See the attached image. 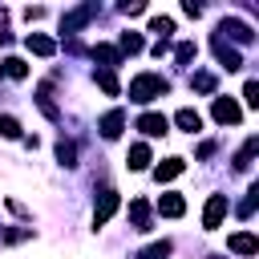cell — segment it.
I'll return each mask as SVG.
<instances>
[{"mask_svg": "<svg viewBox=\"0 0 259 259\" xmlns=\"http://www.w3.org/2000/svg\"><path fill=\"white\" fill-rule=\"evenodd\" d=\"M255 150H259V138H251V142L235 154V162H231V166H235V170H247V166H251V158H255Z\"/></svg>", "mask_w": 259, "mask_h": 259, "instance_id": "cell-18", "label": "cell"}, {"mask_svg": "<svg viewBox=\"0 0 259 259\" xmlns=\"http://www.w3.org/2000/svg\"><path fill=\"white\" fill-rule=\"evenodd\" d=\"M194 57H198V45H194V40H182V45H178V49H174V61H178V65H182V69H186V65H190V61H194Z\"/></svg>", "mask_w": 259, "mask_h": 259, "instance_id": "cell-19", "label": "cell"}, {"mask_svg": "<svg viewBox=\"0 0 259 259\" xmlns=\"http://www.w3.org/2000/svg\"><path fill=\"white\" fill-rule=\"evenodd\" d=\"M170 89V81L166 77H158V73H138L134 81H130V101H154V97H162Z\"/></svg>", "mask_w": 259, "mask_h": 259, "instance_id": "cell-1", "label": "cell"}, {"mask_svg": "<svg viewBox=\"0 0 259 259\" xmlns=\"http://www.w3.org/2000/svg\"><path fill=\"white\" fill-rule=\"evenodd\" d=\"M0 73L12 77V81H20V77H28V65H24L20 57H4V61H0Z\"/></svg>", "mask_w": 259, "mask_h": 259, "instance_id": "cell-15", "label": "cell"}, {"mask_svg": "<svg viewBox=\"0 0 259 259\" xmlns=\"http://www.w3.org/2000/svg\"><path fill=\"white\" fill-rule=\"evenodd\" d=\"M227 206H231V202H227V194H210V198H206V210H202V227H206V231H214V227L223 223Z\"/></svg>", "mask_w": 259, "mask_h": 259, "instance_id": "cell-2", "label": "cell"}, {"mask_svg": "<svg viewBox=\"0 0 259 259\" xmlns=\"http://www.w3.org/2000/svg\"><path fill=\"white\" fill-rule=\"evenodd\" d=\"M121 125H125V113H121V109H109V113L97 121L101 138H117V134H121Z\"/></svg>", "mask_w": 259, "mask_h": 259, "instance_id": "cell-9", "label": "cell"}, {"mask_svg": "<svg viewBox=\"0 0 259 259\" xmlns=\"http://www.w3.org/2000/svg\"><path fill=\"white\" fill-rule=\"evenodd\" d=\"M239 117H243V109L231 97H214V121L219 125H239Z\"/></svg>", "mask_w": 259, "mask_h": 259, "instance_id": "cell-5", "label": "cell"}, {"mask_svg": "<svg viewBox=\"0 0 259 259\" xmlns=\"http://www.w3.org/2000/svg\"><path fill=\"white\" fill-rule=\"evenodd\" d=\"M24 45H28V53H36V57H53V53H57V45H53L49 36H40V32H28Z\"/></svg>", "mask_w": 259, "mask_h": 259, "instance_id": "cell-11", "label": "cell"}, {"mask_svg": "<svg viewBox=\"0 0 259 259\" xmlns=\"http://www.w3.org/2000/svg\"><path fill=\"white\" fill-rule=\"evenodd\" d=\"M182 166H186L182 158H166L162 166H154V178H158V182H170V178H178V174H182Z\"/></svg>", "mask_w": 259, "mask_h": 259, "instance_id": "cell-12", "label": "cell"}, {"mask_svg": "<svg viewBox=\"0 0 259 259\" xmlns=\"http://www.w3.org/2000/svg\"><path fill=\"white\" fill-rule=\"evenodd\" d=\"M170 255V239H162V243H150L146 251H138L134 259H166Z\"/></svg>", "mask_w": 259, "mask_h": 259, "instance_id": "cell-20", "label": "cell"}, {"mask_svg": "<svg viewBox=\"0 0 259 259\" xmlns=\"http://www.w3.org/2000/svg\"><path fill=\"white\" fill-rule=\"evenodd\" d=\"M174 121H178V130H186V134H198V130H202V117H198L194 109H178Z\"/></svg>", "mask_w": 259, "mask_h": 259, "instance_id": "cell-16", "label": "cell"}, {"mask_svg": "<svg viewBox=\"0 0 259 259\" xmlns=\"http://www.w3.org/2000/svg\"><path fill=\"white\" fill-rule=\"evenodd\" d=\"M57 158H61V166H77V146L61 138V142H57Z\"/></svg>", "mask_w": 259, "mask_h": 259, "instance_id": "cell-22", "label": "cell"}, {"mask_svg": "<svg viewBox=\"0 0 259 259\" xmlns=\"http://www.w3.org/2000/svg\"><path fill=\"white\" fill-rule=\"evenodd\" d=\"M93 81L109 93V97H117V77H113V69H101V73H93Z\"/></svg>", "mask_w": 259, "mask_h": 259, "instance_id": "cell-21", "label": "cell"}, {"mask_svg": "<svg viewBox=\"0 0 259 259\" xmlns=\"http://www.w3.org/2000/svg\"><path fill=\"white\" fill-rule=\"evenodd\" d=\"M0 138H20V121L8 117V113H0Z\"/></svg>", "mask_w": 259, "mask_h": 259, "instance_id": "cell-26", "label": "cell"}, {"mask_svg": "<svg viewBox=\"0 0 259 259\" xmlns=\"http://www.w3.org/2000/svg\"><path fill=\"white\" fill-rule=\"evenodd\" d=\"M166 125H170V121H166L162 113H142V117H138V130H142V134H150V138H162V134H166Z\"/></svg>", "mask_w": 259, "mask_h": 259, "instance_id": "cell-10", "label": "cell"}, {"mask_svg": "<svg viewBox=\"0 0 259 259\" xmlns=\"http://www.w3.org/2000/svg\"><path fill=\"white\" fill-rule=\"evenodd\" d=\"M227 251H235V255H255V251H259V239L247 235V231H239V235L227 239Z\"/></svg>", "mask_w": 259, "mask_h": 259, "instance_id": "cell-8", "label": "cell"}, {"mask_svg": "<svg viewBox=\"0 0 259 259\" xmlns=\"http://www.w3.org/2000/svg\"><path fill=\"white\" fill-rule=\"evenodd\" d=\"M125 162H130V170H146V166H150V146H142V142L130 146V158H125Z\"/></svg>", "mask_w": 259, "mask_h": 259, "instance_id": "cell-17", "label": "cell"}, {"mask_svg": "<svg viewBox=\"0 0 259 259\" xmlns=\"http://www.w3.org/2000/svg\"><path fill=\"white\" fill-rule=\"evenodd\" d=\"M130 219H134V231H150V206L142 198L130 202Z\"/></svg>", "mask_w": 259, "mask_h": 259, "instance_id": "cell-14", "label": "cell"}, {"mask_svg": "<svg viewBox=\"0 0 259 259\" xmlns=\"http://www.w3.org/2000/svg\"><path fill=\"white\" fill-rule=\"evenodd\" d=\"M219 36H223V40L231 36V40H239V45H251V40H255V32H251V24H243V20H235V16L219 24Z\"/></svg>", "mask_w": 259, "mask_h": 259, "instance_id": "cell-3", "label": "cell"}, {"mask_svg": "<svg viewBox=\"0 0 259 259\" xmlns=\"http://www.w3.org/2000/svg\"><path fill=\"white\" fill-rule=\"evenodd\" d=\"M182 12H186V16H202V4H194V0H186V4H182Z\"/></svg>", "mask_w": 259, "mask_h": 259, "instance_id": "cell-30", "label": "cell"}, {"mask_svg": "<svg viewBox=\"0 0 259 259\" xmlns=\"http://www.w3.org/2000/svg\"><path fill=\"white\" fill-rule=\"evenodd\" d=\"M150 32H158L162 40H170V32H174V20H170V16H154V20H150Z\"/></svg>", "mask_w": 259, "mask_h": 259, "instance_id": "cell-23", "label": "cell"}, {"mask_svg": "<svg viewBox=\"0 0 259 259\" xmlns=\"http://www.w3.org/2000/svg\"><path fill=\"white\" fill-rule=\"evenodd\" d=\"M255 202H259V186H251V190H247V198H243V206H239V214H243V219H251V210H255Z\"/></svg>", "mask_w": 259, "mask_h": 259, "instance_id": "cell-28", "label": "cell"}, {"mask_svg": "<svg viewBox=\"0 0 259 259\" xmlns=\"http://www.w3.org/2000/svg\"><path fill=\"white\" fill-rule=\"evenodd\" d=\"M93 57H97V61H105V65H117V61H121V53H117L113 45H97V49H93Z\"/></svg>", "mask_w": 259, "mask_h": 259, "instance_id": "cell-25", "label": "cell"}, {"mask_svg": "<svg viewBox=\"0 0 259 259\" xmlns=\"http://www.w3.org/2000/svg\"><path fill=\"white\" fill-rule=\"evenodd\" d=\"M113 210H117V194H113V190H101V198H97V206H93V227H105Z\"/></svg>", "mask_w": 259, "mask_h": 259, "instance_id": "cell-7", "label": "cell"}, {"mask_svg": "<svg viewBox=\"0 0 259 259\" xmlns=\"http://www.w3.org/2000/svg\"><path fill=\"white\" fill-rule=\"evenodd\" d=\"M158 210H162L166 219H178V214L186 210V202H182V194H162V198H158Z\"/></svg>", "mask_w": 259, "mask_h": 259, "instance_id": "cell-13", "label": "cell"}, {"mask_svg": "<svg viewBox=\"0 0 259 259\" xmlns=\"http://www.w3.org/2000/svg\"><path fill=\"white\" fill-rule=\"evenodd\" d=\"M93 16H97V4H81V8H73V12H65V16H61V32H73V28L89 24Z\"/></svg>", "mask_w": 259, "mask_h": 259, "instance_id": "cell-4", "label": "cell"}, {"mask_svg": "<svg viewBox=\"0 0 259 259\" xmlns=\"http://www.w3.org/2000/svg\"><path fill=\"white\" fill-rule=\"evenodd\" d=\"M210 45H214V57H219V65H223L227 73L243 65V57H239V53H235V49H231V45H227V40H223L219 32H214V40H210Z\"/></svg>", "mask_w": 259, "mask_h": 259, "instance_id": "cell-6", "label": "cell"}, {"mask_svg": "<svg viewBox=\"0 0 259 259\" xmlns=\"http://www.w3.org/2000/svg\"><path fill=\"white\" fill-rule=\"evenodd\" d=\"M121 53H142V36L138 32H121Z\"/></svg>", "mask_w": 259, "mask_h": 259, "instance_id": "cell-27", "label": "cell"}, {"mask_svg": "<svg viewBox=\"0 0 259 259\" xmlns=\"http://www.w3.org/2000/svg\"><path fill=\"white\" fill-rule=\"evenodd\" d=\"M243 97H247V105L255 109V105H259V85H255V81H247V85H243Z\"/></svg>", "mask_w": 259, "mask_h": 259, "instance_id": "cell-29", "label": "cell"}, {"mask_svg": "<svg viewBox=\"0 0 259 259\" xmlns=\"http://www.w3.org/2000/svg\"><path fill=\"white\" fill-rule=\"evenodd\" d=\"M190 89H198V93H214V73H194V77H190Z\"/></svg>", "mask_w": 259, "mask_h": 259, "instance_id": "cell-24", "label": "cell"}]
</instances>
